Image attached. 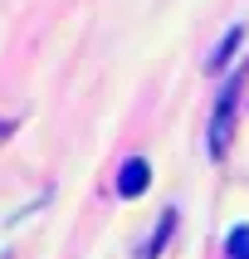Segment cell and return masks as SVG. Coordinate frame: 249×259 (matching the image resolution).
Returning <instances> with one entry per match:
<instances>
[{
	"mask_svg": "<svg viewBox=\"0 0 249 259\" xmlns=\"http://www.w3.org/2000/svg\"><path fill=\"white\" fill-rule=\"evenodd\" d=\"M146 186H152V166H146L142 157H127L122 171H117V196H122V201H137Z\"/></svg>",
	"mask_w": 249,
	"mask_h": 259,
	"instance_id": "cell-2",
	"label": "cell"
},
{
	"mask_svg": "<svg viewBox=\"0 0 249 259\" xmlns=\"http://www.w3.org/2000/svg\"><path fill=\"white\" fill-rule=\"evenodd\" d=\"M10 132H15V122H10V117H0V142H5Z\"/></svg>",
	"mask_w": 249,
	"mask_h": 259,
	"instance_id": "cell-5",
	"label": "cell"
},
{
	"mask_svg": "<svg viewBox=\"0 0 249 259\" xmlns=\"http://www.w3.org/2000/svg\"><path fill=\"white\" fill-rule=\"evenodd\" d=\"M234 93H239V78H234L225 93H220V108H215V122H210V157H225L230 147V117H234Z\"/></svg>",
	"mask_w": 249,
	"mask_h": 259,
	"instance_id": "cell-1",
	"label": "cell"
},
{
	"mask_svg": "<svg viewBox=\"0 0 249 259\" xmlns=\"http://www.w3.org/2000/svg\"><path fill=\"white\" fill-rule=\"evenodd\" d=\"M225 254H230V259H249V225H234V230H230Z\"/></svg>",
	"mask_w": 249,
	"mask_h": 259,
	"instance_id": "cell-4",
	"label": "cell"
},
{
	"mask_svg": "<svg viewBox=\"0 0 249 259\" xmlns=\"http://www.w3.org/2000/svg\"><path fill=\"white\" fill-rule=\"evenodd\" d=\"M239 44H244V25L225 29V39H220L215 49H210V59H205V69H210V73H215V69H225V64H230V54L239 49Z\"/></svg>",
	"mask_w": 249,
	"mask_h": 259,
	"instance_id": "cell-3",
	"label": "cell"
}]
</instances>
